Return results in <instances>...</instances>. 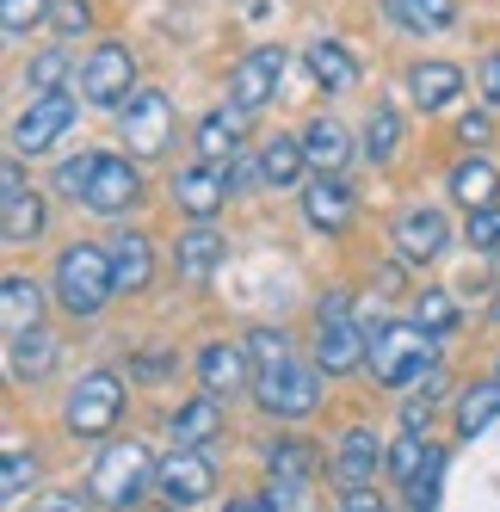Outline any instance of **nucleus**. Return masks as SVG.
I'll return each instance as SVG.
<instances>
[{"mask_svg":"<svg viewBox=\"0 0 500 512\" xmlns=\"http://www.w3.org/2000/svg\"><path fill=\"white\" fill-rule=\"evenodd\" d=\"M439 364V340L426 334L420 321H389V327H371V352H365V371L383 383V389H408L420 377H433Z\"/></svg>","mask_w":500,"mask_h":512,"instance_id":"obj_2","label":"nucleus"},{"mask_svg":"<svg viewBox=\"0 0 500 512\" xmlns=\"http://www.w3.org/2000/svg\"><path fill=\"white\" fill-rule=\"evenodd\" d=\"M303 155H309V173H346V161H352V130L340 118H328V112L309 118Z\"/></svg>","mask_w":500,"mask_h":512,"instance_id":"obj_23","label":"nucleus"},{"mask_svg":"<svg viewBox=\"0 0 500 512\" xmlns=\"http://www.w3.org/2000/svg\"><path fill=\"white\" fill-rule=\"evenodd\" d=\"M457 136H463V142H488V112H470V118L457 124Z\"/></svg>","mask_w":500,"mask_h":512,"instance_id":"obj_48","label":"nucleus"},{"mask_svg":"<svg viewBox=\"0 0 500 512\" xmlns=\"http://www.w3.org/2000/svg\"><path fill=\"white\" fill-rule=\"evenodd\" d=\"M445 247H451V216L439 204H414L402 210V223H396V253L408 266H433L445 260Z\"/></svg>","mask_w":500,"mask_h":512,"instance_id":"obj_15","label":"nucleus"},{"mask_svg":"<svg viewBox=\"0 0 500 512\" xmlns=\"http://www.w3.org/2000/svg\"><path fill=\"white\" fill-rule=\"evenodd\" d=\"M50 7L56 0H0V25H7V38H25L31 25H50Z\"/></svg>","mask_w":500,"mask_h":512,"instance_id":"obj_39","label":"nucleus"},{"mask_svg":"<svg viewBox=\"0 0 500 512\" xmlns=\"http://www.w3.org/2000/svg\"><path fill=\"white\" fill-rule=\"evenodd\" d=\"M247 358H254V371H266V364L291 358V340H284L278 327H254V334H247Z\"/></svg>","mask_w":500,"mask_h":512,"instance_id":"obj_43","label":"nucleus"},{"mask_svg":"<svg viewBox=\"0 0 500 512\" xmlns=\"http://www.w3.org/2000/svg\"><path fill=\"white\" fill-rule=\"evenodd\" d=\"M383 19L414 31V38H439L457 25V0H383Z\"/></svg>","mask_w":500,"mask_h":512,"instance_id":"obj_25","label":"nucleus"},{"mask_svg":"<svg viewBox=\"0 0 500 512\" xmlns=\"http://www.w3.org/2000/svg\"><path fill=\"white\" fill-rule=\"evenodd\" d=\"M383 457H389V445H377L371 426L340 432V445H334V475H340V488H371L377 469H383Z\"/></svg>","mask_w":500,"mask_h":512,"instance_id":"obj_17","label":"nucleus"},{"mask_svg":"<svg viewBox=\"0 0 500 512\" xmlns=\"http://www.w3.org/2000/svg\"><path fill=\"white\" fill-rule=\"evenodd\" d=\"M118 414H124V383H118V371H87L75 389H68V401H62V426L75 432V438L112 432Z\"/></svg>","mask_w":500,"mask_h":512,"instance_id":"obj_6","label":"nucleus"},{"mask_svg":"<svg viewBox=\"0 0 500 512\" xmlns=\"http://www.w3.org/2000/svg\"><path fill=\"white\" fill-rule=\"evenodd\" d=\"M56 358H62V340L50 334V327H25V334H7V364H13L19 383H44V377L56 371Z\"/></svg>","mask_w":500,"mask_h":512,"instance_id":"obj_21","label":"nucleus"},{"mask_svg":"<svg viewBox=\"0 0 500 512\" xmlns=\"http://www.w3.org/2000/svg\"><path fill=\"white\" fill-rule=\"evenodd\" d=\"M266 469L291 475V482H309V475H315V445H309V438H272V445H266Z\"/></svg>","mask_w":500,"mask_h":512,"instance_id":"obj_36","label":"nucleus"},{"mask_svg":"<svg viewBox=\"0 0 500 512\" xmlns=\"http://www.w3.org/2000/svg\"><path fill=\"white\" fill-rule=\"evenodd\" d=\"M112 272H118V290H149V278H155V247H149V235H142V229H124L112 241Z\"/></svg>","mask_w":500,"mask_h":512,"instance_id":"obj_28","label":"nucleus"},{"mask_svg":"<svg viewBox=\"0 0 500 512\" xmlns=\"http://www.w3.org/2000/svg\"><path fill=\"white\" fill-rule=\"evenodd\" d=\"M439 482H445V451L402 488V494H408V512H439Z\"/></svg>","mask_w":500,"mask_h":512,"instance_id":"obj_40","label":"nucleus"},{"mask_svg":"<svg viewBox=\"0 0 500 512\" xmlns=\"http://www.w3.org/2000/svg\"><path fill=\"white\" fill-rule=\"evenodd\" d=\"M198 383L210 395L254 389V358H247V340H210V346H198Z\"/></svg>","mask_w":500,"mask_h":512,"instance_id":"obj_16","label":"nucleus"},{"mask_svg":"<svg viewBox=\"0 0 500 512\" xmlns=\"http://www.w3.org/2000/svg\"><path fill=\"white\" fill-rule=\"evenodd\" d=\"M0 321H7V334H25V327H44V290H38V278L13 272L7 284H0Z\"/></svg>","mask_w":500,"mask_h":512,"instance_id":"obj_27","label":"nucleus"},{"mask_svg":"<svg viewBox=\"0 0 500 512\" xmlns=\"http://www.w3.org/2000/svg\"><path fill=\"white\" fill-rule=\"evenodd\" d=\"M476 87H482V99L500 112V50L494 56H482V68H476Z\"/></svg>","mask_w":500,"mask_h":512,"instance_id":"obj_46","label":"nucleus"},{"mask_svg":"<svg viewBox=\"0 0 500 512\" xmlns=\"http://www.w3.org/2000/svg\"><path fill=\"white\" fill-rule=\"evenodd\" d=\"M340 512H383V500L371 494V488H346V506Z\"/></svg>","mask_w":500,"mask_h":512,"instance_id":"obj_47","label":"nucleus"},{"mask_svg":"<svg viewBox=\"0 0 500 512\" xmlns=\"http://www.w3.org/2000/svg\"><path fill=\"white\" fill-rule=\"evenodd\" d=\"M31 482H38V457H31L25 445H7V469H0V494H7V506H19Z\"/></svg>","mask_w":500,"mask_h":512,"instance_id":"obj_38","label":"nucleus"},{"mask_svg":"<svg viewBox=\"0 0 500 512\" xmlns=\"http://www.w3.org/2000/svg\"><path fill=\"white\" fill-rule=\"evenodd\" d=\"M254 401L272 420H309L321 408V364H309L297 352L266 364V371H254Z\"/></svg>","mask_w":500,"mask_h":512,"instance_id":"obj_5","label":"nucleus"},{"mask_svg":"<svg viewBox=\"0 0 500 512\" xmlns=\"http://www.w3.org/2000/svg\"><path fill=\"white\" fill-rule=\"evenodd\" d=\"M68 75H75V56H68L62 44H56V50H38V56L25 62L31 93H68Z\"/></svg>","mask_w":500,"mask_h":512,"instance_id":"obj_34","label":"nucleus"},{"mask_svg":"<svg viewBox=\"0 0 500 512\" xmlns=\"http://www.w3.org/2000/svg\"><path fill=\"white\" fill-rule=\"evenodd\" d=\"M371 352V334H359V321H352V297L328 290V297L315 303V364L321 377H352Z\"/></svg>","mask_w":500,"mask_h":512,"instance_id":"obj_4","label":"nucleus"},{"mask_svg":"<svg viewBox=\"0 0 500 512\" xmlns=\"http://www.w3.org/2000/svg\"><path fill=\"white\" fill-rule=\"evenodd\" d=\"M56 303L75 315V321H93L105 315V303L118 297V272H112V247H99V241H68L56 253Z\"/></svg>","mask_w":500,"mask_h":512,"instance_id":"obj_1","label":"nucleus"},{"mask_svg":"<svg viewBox=\"0 0 500 512\" xmlns=\"http://www.w3.org/2000/svg\"><path fill=\"white\" fill-rule=\"evenodd\" d=\"M50 25H56V38H81V31L93 25V7H87V0H56Z\"/></svg>","mask_w":500,"mask_h":512,"instance_id":"obj_45","label":"nucleus"},{"mask_svg":"<svg viewBox=\"0 0 500 512\" xmlns=\"http://www.w3.org/2000/svg\"><path fill=\"white\" fill-rule=\"evenodd\" d=\"M494 377H500V371H494Z\"/></svg>","mask_w":500,"mask_h":512,"instance_id":"obj_51","label":"nucleus"},{"mask_svg":"<svg viewBox=\"0 0 500 512\" xmlns=\"http://www.w3.org/2000/svg\"><path fill=\"white\" fill-rule=\"evenodd\" d=\"M451 204H463V210L500 204V167L482 161V155H463V161L451 167Z\"/></svg>","mask_w":500,"mask_h":512,"instance_id":"obj_26","label":"nucleus"},{"mask_svg":"<svg viewBox=\"0 0 500 512\" xmlns=\"http://www.w3.org/2000/svg\"><path fill=\"white\" fill-rule=\"evenodd\" d=\"M494 420H500V377L457 389V438H476V432H488Z\"/></svg>","mask_w":500,"mask_h":512,"instance_id":"obj_29","label":"nucleus"},{"mask_svg":"<svg viewBox=\"0 0 500 512\" xmlns=\"http://www.w3.org/2000/svg\"><path fill=\"white\" fill-rule=\"evenodd\" d=\"M359 149H365V161H396L402 155V112H396V105H383V99L371 105Z\"/></svg>","mask_w":500,"mask_h":512,"instance_id":"obj_31","label":"nucleus"},{"mask_svg":"<svg viewBox=\"0 0 500 512\" xmlns=\"http://www.w3.org/2000/svg\"><path fill=\"white\" fill-rule=\"evenodd\" d=\"M463 235H470V247H476V253H494V247H500V204H482V210H470V223H463Z\"/></svg>","mask_w":500,"mask_h":512,"instance_id":"obj_44","label":"nucleus"},{"mask_svg":"<svg viewBox=\"0 0 500 512\" xmlns=\"http://www.w3.org/2000/svg\"><path fill=\"white\" fill-rule=\"evenodd\" d=\"M408 93H414L420 112H445V105H457V93H463V68L445 62V56H426V62L408 68Z\"/></svg>","mask_w":500,"mask_h":512,"instance_id":"obj_20","label":"nucleus"},{"mask_svg":"<svg viewBox=\"0 0 500 512\" xmlns=\"http://www.w3.org/2000/svg\"><path fill=\"white\" fill-rule=\"evenodd\" d=\"M241 142H247V112H235V105H217V112H204L198 130H192L198 161H217V167H223V155H229V161L241 155Z\"/></svg>","mask_w":500,"mask_h":512,"instance_id":"obj_19","label":"nucleus"},{"mask_svg":"<svg viewBox=\"0 0 500 512\" xmlns=\"http://www.w3.org/2000/svg\"><path fill=\"white\" fill-rule=\"evenodd\" d=\"M260 512H309V482H291V475H272L266 494H260Z\"/></svg>","mask_w":500,"mask_h":512,"instance_id":"obj_41","label":"nucleus"},{"mask_svg":"<svg viewBox=\"0 0 500 512\" xmlns=\"http://www.w3.org/2000/svg\"><path fill=\"white\" fill-rule=\"evenodd\" d=\"M75 118H81L75 93H38L19 112V124H13V155H44V149H56V142L75 130Z\"/></svg>","mask_w":500,"mask_h":512,"instance_id":"obj_10","label":"nucleus"},{"mask_svg":"<svg viewBox=\"0 0 500 512\" xmlns=\"http://www.w3.org/2000/svg\"><path fill=\"white\" fill-rule=\"evenodd\" d=\"M223 512H260V500H229Z\"/></svg>","mask_w":500,"mask_h":512,"instance_id":"obj_50","label":"nucleus"},{"mask_svg":"<svg viewBox=\"0 0 500 512\" xmlns=\"http://www.w3.org/2000/svg\"><path fill=\"white\" fill-rule=\"evenodd\" d=\"M433 457H439V445H433V438H420V432H402L396 445H389L383 469H389V475H396V482L408 488V482H414V475H420L426 463H433Z\"/></svg>","mask_w":500,"mask_h":512,"instance_id":"obj_33","label":"nucleus"},{"mask_svg":"<svg viewBox=\"0 0 500 512\" xmlns=\"http://www.w3.org/2000/svg\"><path fill=\"white\" fill-rule=\"evenodd\" d=\"M303 62H309V75L328 87V93H352V87H359V56H352L340 38H315L303 50Z\"/></svg>","mask_w":500,"mask_h":512,"instance_id":"obj_24","label":"nucleus"},{"mask_svg":"<svg viewBox=\"0 0 500 512\" xmlns=\"http://www.w3.org/2000/svg\"><path fill=\"white\" fill-rule=\"evenodd\" d=\"M155 494L167 512H186V506H204L210 494H217V463H210L204 451H167L161 469H155Z\"/></svg>","mask_w":500,"mask_h":512,"instance_id":"obj_9","label":"nucleus"},{"mask_svg":"<svg viewBox=\"0 0 500 512\" xmlns=\"http://www.w3.org/2000/svg\"><path fill=\"white\" fill-rule=\"evenodd\" d=\"M38 512H87V506H81V500H68V494H50Z\"/></svg>","mask_w":500,"mask_h":512,"instance_id":"obj_49","label":"nucleus"},{"mask_svg":"<svg viewBox=\"0 0 500 512\" xmlns=\"http://www.w3.org/2000/svg\"><path fill=\"white\" fill-rule=\"evenodd\" d=\"M81 204H87L93 216H130V210L142 204V173H136V161L99 149V167H93V179H87Z\"/></svg>","mask_w":500,"mask_h":512,"instance_id":"obj_12","label":"nucleus"},{"mask_svg":"<svg viewBox=\"0 0 500 512\" xmlns=\"http://www.w3.org/2000/svg\"><path fill=\"white\" fill-rule=\"evenodd\" d=\"M167 432H173V445H186V451H204L210 438L223 432V395H192V401H180V408L167 414Z\"/></svg>","mask_w":500,"mask_h":512,"instance_id":"obj_18","label":"nucleus"},{"mask_svg":"<svg viewBox=\"0 0 500 512\" xmlns=\"http://www.w3.org/2000/svg\"><path fill=\"white\" fill-rule=\"evenodd\" d=\"M223 253H229V241H223L217 223H192L180 241H173V272L180 278H210L223 266Z\"/></svg>","mask_w":500,"mask_h":512,"instance_id":"obj_22","label":"nucleus"},{"mask_svg":"<svg viewBox=\"0 0 500 512\" xmlns=\"http://www.w3.org/2000/svg\"><path fill=\"white\" fill-rule=\"evenodd\" d=\"M118 130H124V142H130L136 161L167 155V142H173V105H167V93L161 87H136L118 105Z\"/></svg>","mask_w":500,"mask_h":512,"instance_id":"obj_7","label":"nucleus"},{"mask_svg":"<svg viewBox=\"0 0 500 512\" xmlns=\"http://www.w3.org/2000/svg\"><path fill=\"white\" fill-rule=\"evenodd\" d=\"M93 167H99V149H81L75 161H62V167H56V192L81 204V192H87V179H93Z\"/></svg>","mask_w":500,"mask_h":512,"instance_id":"obj_42","label":"nucleus"},{"mask_svg":"<svg viewBox=\"0 0 500 512\" xmlns=\"http://www.w3.org/2000/svg\"><path fill=\"white\" fill-rule=\"evenodd\" d=\"M309 155H303V136H272L260 149V179L266 186H303Z\"/></svg>","mask_w":500,"mask_h":512,"instance_id":"obj_30","label":"nucleus"},{"mask_svg":"<svg viewBox=\"0 0 500 512\" xmlns=\"http://www.w3.org/2000/svg\"><path fill=\"white\" fill-rule=\"evenodd\" d=\"M414 321H420L433 340H445V334H457L463 309H457V297H451V290H420V297H414Z\"/></svg>","mask_w":500,"mask_h":512,"instance_id":"obj_35","label":"nucleus"},{"mask_svg":"<svg viewBox=\"0 0 500 512\" xmlns=\"http://www.w3.org/2000/svg\"><path fill=\"white\" fill-rule=\"evenodd\" d=\"M284 68H291V50H278V44L247 50L235 62V75H229V105L247 112V118H260L266 105L278 99V87H284Z\"/></svg>","mask_w":500,"mask_h":512,"instance_id":"obj_8","label":"nucleus"},{"mask_svg":"<svg viewBox=\"0 0 500 512\" xmlns=\"http://www.w3.org/2000/svg\"><path fill=\"white\" fill-rule=\"evenodd\" d=\"M352 216H359V198H352V186L340 173H315L303 179V223L315 235H346Z\"/></svg>","mask_w":500,"mask_h":512,"instance_id":"obj_14","label":"nucleus"},{"mask_svg":"<svg viewBox=\"0 0 500 512\" xmlns=\"http://www.w3.org/2000/svg\"><path fill=\"white\" fill-rule=\"evenodd\" d=\"M439 395H445L439 371H433V377H420V389L402 401V432H426V426H433V414H439Z\"/></svg>","mask_w":500,"mask_h":512,"instance_id":"obj_37","label":"nucleus"},{"mask_svg":"<svg viewBox=\"0 0 500 512\" xmlns=\"http://www.w3.org/2000/svg\"><path fill=\"white\" fill-rule=\"evenodd\" d=\"M0 229H7V241H13V247L38 241V235H44V198L31 192V186H25V192H13L7 204H0Z\"/></svg>","mask_w":500,"mask_h":512,"instance_id":"obj_32","label":"nucleus"},{"mask_svg":"<svg viewBox=\"0 0 500 512\" xmlns=\"http://www.w3.org/2000/svg\"><path fill=\"white\" fill-rule=\"evenodd\" d=\"M155 457H149V445H136V438H118V445H105L99 457H93V475H87V494L99 500V506H112V512H130V506H142V494L155 488Z\"/></svg>","mask_w":500,"mask_h":512,"instance_id":"obj_3","label":"nucleus"},{"mask_svg":"<svg viewBox=\"0 0 500 512\" xmlns=\"http://www.w3.org/2000/svg\"><path fill=\"white\" fill-rule=\"evenodd\" d=\"M229 173L217 167V161H192V167H180L173 173V204H180L192 223H217L223 216V204H229Z\"/></svg>","mask_w":500,"mask_h":512,"instance_id":"obj_13","label":"nucleus"},{"mask_svg":"<svg viewBox=\"0 0 500 512\" xmlns=\"http://www.w3.org/2000/svg\"><path fill=\"white\" fill-rule=\"evenodd\" d=\"M136 93V56L124 44H99L81 56V99L87 105H124Z\"/></svg>","mask_w":500,"mask_h":512,"instance_id":"obj_11","label":"nucleus"}]
</instances>
